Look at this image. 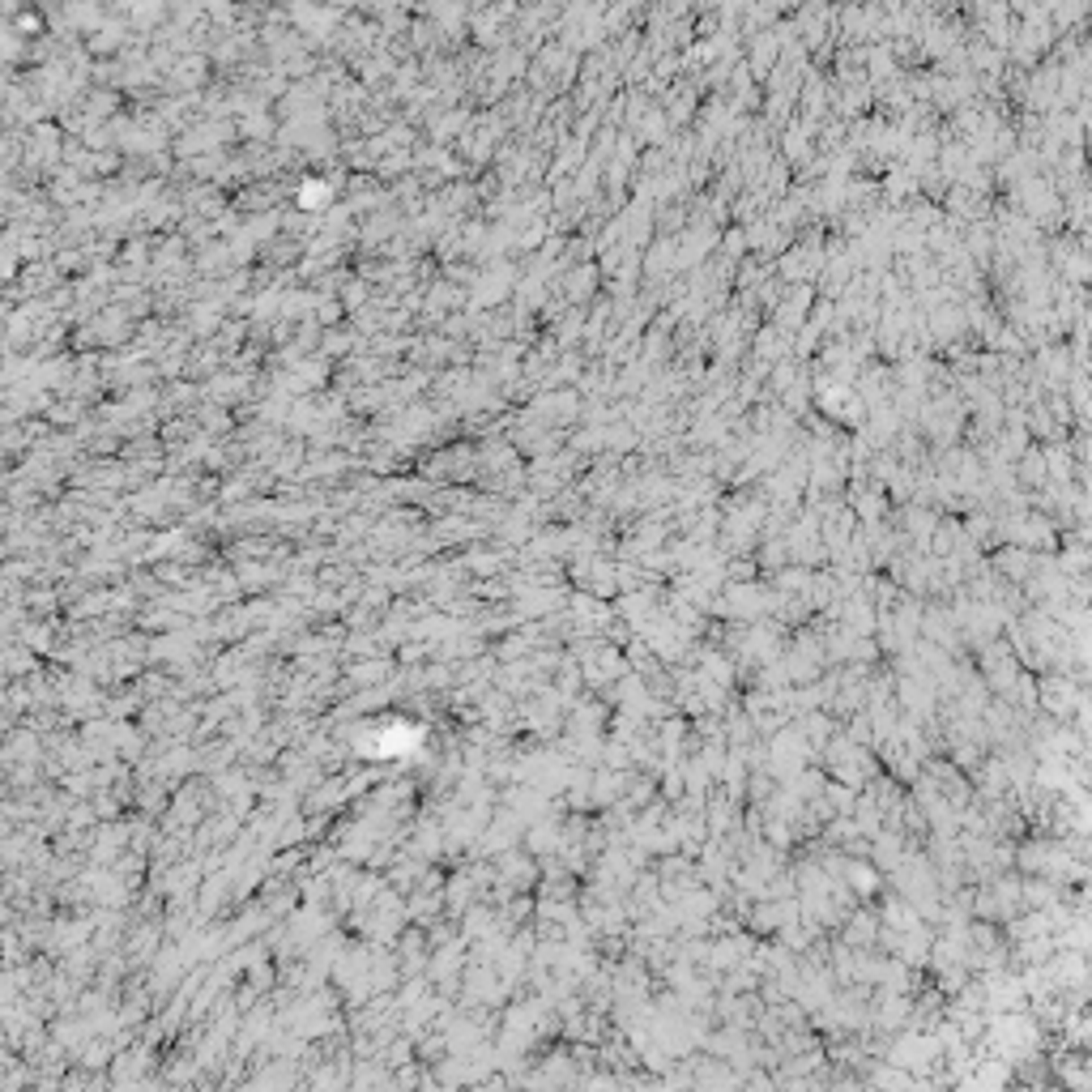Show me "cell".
Instances as JSON below:
<instances>
[]
</instances>
